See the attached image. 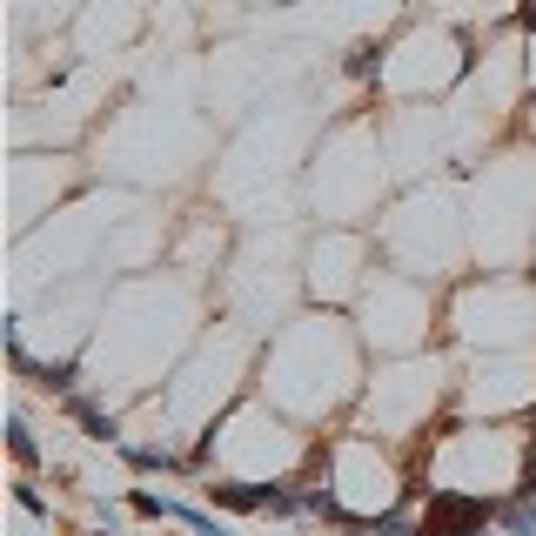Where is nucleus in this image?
I'll return each instance as SVG.
<instances>
[{
    "instance_id": "423d86ee",
    "label": "nucleus",
    "mask_w": 536,
    "mask_h": 536,
    "mask_svg": "<svg viewBox=\"0 0 536 536\" xmlns=\"http://www.w3.org/2000/svg\"><path fill=\"white\" fill-rule=\"evenodd\" d=\"M74 382H81V356H61V362L34 369V389H47V396H74Z\"/></svg>"
},
{
    "instance_id": "7ed1b4c3",
    "label": "nucleus",
    "mask_w": 536,
    "mask_h": 536,
    "mask_svg": "<svg viewBox=\"0 0 536 536\" xmlns=\"http://www.w3.org/2000/svg\"><path fill=\"white\" fill-rule=\"evenodd\" d=\"M61 416H67V423H81V436H88V443H108V449L121 443V423H114L108 409H94L81 389H74V396H61Z\"/></svg>"
},
{
    "instance_id": "39448f33",
    "label": "nucleus",
    "mask_w": 536,
    "mask_h": 536,
    "mask_svg": "<svg viewBox=\"0 0 536 536\" xmlns=\"http://www.w3.org/2000/svg\"><path fill=\"white\" fill-rule=\"evenodd\" d=\"M7 456H14V469H21V476H34V469H41V443H34L27 416H7Z\"/></svg>"
},
{
    "instance_id": "f03ea898",
    "label": "nucleus",
    "mask_w": 536,
    "mask_h": 536,
    "mask_svg": "<svg viewBox=\"0 0 536 536\" xmlns=\"http://www.w3.org/2000/svg\"><path fill=\"white\" fill-rule=\"evenodd\" d=\"M128 510L148 516V523H181V530H195V536H228L222 516L195 510V503H181V496H161V490H128Z\"/></svg>"
},
{
    "instance_id": "6e6552de",
    "label": "nucleus",
    "mask_w": 536,
    "mask_h": 536,
    "mask_svg": "<svg viewBox=\"0 0 536 536\" xmlns=\"http://www.w3.org/2000/svg\"><path fill=\"white\" fill-rule=\"evenodd\" d=\"M14 503H21L27 516H41V523H54V503H47V496L34 490V483H27V476H21V483H14Z\"/></svg>"
},
{
    "instance_id": "0eeeda50",
    "label": "nucleus",
    "mask_w": 536,
    "mask_h": 536,
    "mask_svg": "<svg viewBox=\"0 0 536 536\" xmlns=\"http://www.w3.org/2000/svg\"><path fill=\"white\" fill-rule=\"evenodd\" d=\"M382 54H389L382 41H356L349 47V61H342V74H349V81H369V74L382 67Z\"/></svg>"
},
{
    "instance_id": "f257e3e1",
    "label": "nucleus",
    "mask_w": 536,
    "mask_h": 536,
    "mask_svg": "<svg viewBox=\"0 0 536 536\" xmlns=\"http://www.w3.org/2000/svg\"><path fill=\"white\" fill-rule=\"evenodd\" d=\"M496 503H503V496L443 483V490H429V503L416 510V536H483L496 523Z\"/></svg>"
},
{
    "instance_id": "1a4fd4ad",
    "label": "nucleus",
    "mask_w": 536,
    "mask_h": 536,
    "mask_svg": "<svg viewBox=\"0 0 536 536\" xmlns=\"http://www.w3.org/2000/svg\"><path fill=\"white\" fill-rule=\"evenodd\" d=\"M516 27H523V34H536V0H516Z\"/></svg>"
},
{
    "instance_id": "20e7f679",
    "label": "nucleus",
    "mask_w": 536,
    "mask_h": 536,
    "mask_svg": "<svg viewBox=\"0 0 536 536\" xmlns=\"http://www.w3.org/2000/svg\"><path fill=\"white\" fill-rule=\"evenodd\" d=\"M121 463L141 469V476H168V469H195V456H175V449H161V443H128Z\"/></svg>"
},
{
    "instance_id": "9d476101",
    "label": "nucleus",
    "mask_w": 536,
    "mask_h": 536,
    "mask_svg": "<svg viewBox=\"0 0 536 536\" xmlns=\"http://www.w3.org/2000/svg\"><path fill=\"white\" fill-rule=\"evenodd\" d=\"M74 536H101V530H74Z\"/></svg>"
}]
</instances>
